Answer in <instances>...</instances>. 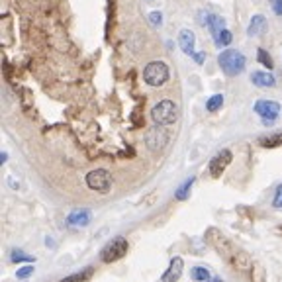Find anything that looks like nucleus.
I'll use <instances>...</instances> for the list:
<instances>
[{"label":"nucleus","instance_id":"20","mask_svg":"<svg viewBox=\"0 0 282 282\" xmlns=\"http://www.w3.org/2000/svg\"><path fill=\"white\" fill-rule=\"evenodd\" d=\"M10 261H12V262H36V259L30 257V255H26L22 249H12Z\"/></svg>","mask_w":282,"mask_h":282},{"label":"nucleus","instance_id":"6","mask_svg":"<svg viewBox=\"0 0 282 282\" xmlns=\"http://www.w3.org/2000/svg\"><path fill=\"white\" fill-rule=\"evenodd\" d=\"M255 112L261 116L264 125H272L274 120L280 114V104L274 100H257L255 102Z\"/></svg>","mask_w":282,"mask_h":282},{"label":"nucleus","instance_id":"8","mask_svg":"<svg viewBox=\"0 0 282 282\" xmlns=\"http://www.w3.org/2000/svg\"><path fill=\"white\" fill-rule=\"evenodd\" d=\"M167 141H169V133L163 129V127H153L147 131V137H145V143L151 151H161L165 145H167Z\"/></svg>","mask_w":282,"mask_h":282},{"label":"nucleus","instance_id":"19","mask_svg":"<svg viewBox=\"0 0 282 282\" xmlns=\"http://www.w3.org/2000/svg\"><path fill=\"white\" fill-rule=\"evenodd\" d=\"M190 276H192L196 282H208V280H212V278H210V270H208L206 266H194V268L190 270Z\"/></svg>","mask_w":282,"mask_h":282},{"label":"nucleus","instance_id":"18","mask_svg":"<svg viewBox=\"0 0 282 282\" xmlns=\"http://www.w3.org/2000/svg\"><path fill=\"white\" fill-rule=\"evenodd\" d=\"M94 274V268H82L81 272H75V274H71V276H67V278H63V280H59V282H86L90 276Z\"/></svg>","mask_w":282,"mask_h":282},{"label":"nucleus","instance_id":"14","mask_svg":"<svg viewBox=\"0 0 282 282\" xmlns=\"http://www.w3.org/2000/svg\"><path fill=\"white\" fill-rule=\"evenodd\" d=\"M264 28H266V20H264V16L257 14V16L251 18L249 28H247V34H249V36H261V34L264 32Z\"/></svg>","mask_w":282,"mask_h":282},{"label":"nucleus","instance_id":"11","mask_svg":"<svg viewBox=\"0 0 282 282\" xmlns=\"http://www.w3.org/2000/svg\"><path fill=\"white\" fill-rule=\"evenodd\" d=\"M194 43H196V38H194V34L190 30H182L179 34V45H181L182 53L194 57Z\"/></svg>","mask_w":282,"mask_h":282},{"label":"nucleus","instance_id":"4","mask_svg":"<svg viewBox=\"0 0 282 282\" xmlns=\"http://www.w3.org/2000/svg\"><path fill=\"white\" fill-rule=\"evenodd\" d=\"M127 249H129V245H127V239H123V237H114L112 241H108L106 245H104V249H102V253H100V261L102 262H116V261H120V259H123L125 255H127Z\"/></svg>","mask_w":282,"mask_h":282},{"label":"nucleus","instance_id":"15","mask_svg":"<svg viewBox=\"0 0 282 282\" xmlns=\"http://www.w3.org/2000/svg\"><path fill=\"white\" fill-rule=\"evenodd\" d=\"M194 182H196V179L194 177H190V179H186L177 190H175V198L177 200H188V196H190V192H192V186H194Z\"/></svg>","mask_w":282,"mask_h":282},{"label":"nucleus","instance_id":"27","mask_svg":"<svg viewBox=\"0 0 282 282\" xmlns=\"http://www.w3.org/2000/svg\"><path fill=\"white\" fill-rule=\"evenodd\" d=\"M149 22H151L153 26H161V22H163L161 12H151V14H149Z\"/></svg>","mask_w":282,"mask_h":282},{"label":"nucleus","instance_id":"2","mask_svg":"<svg viewBox=\"0 0 282 282\" xmlns=\"http://www.w3.org/2000/svg\"><path fill=\"white\" fill-rule=\"evenodd\" d=\"M177 116H179V108L173 100H161L151 110V118L157 125H171L177 121Z\"/></svg>","mask_w":282,"mask_h":282},{"label":"nucleus","instance_id":"32","mask_svg":"<svg viewBox=\"0 0 282 282\" xmlns=\"http://www.w3.org/2000/svg\"><path fill=\"white\" fill-rule=\"evenodd\" d=\"M278 229H280V233H282V225H280V227H278Z\"/></svg>","mask_w":282,"mask_h":282},{"label":"nucleus","instance_id":"29","mask_svg":"<svg viewBox=\"0 0 282 282\" xmlns=\"http://www.w3.org/2000/svg\"><path fill=\"white\" fill-rule=\"evenodd\" d=\"M8 182H10V188H12V190H16V188H18V184H16V181H14L12 177L8 179Z\"/></svg>","mask_w":282,"mask_h":282},{"label":"nucleus","instance_id":"25","mask_svg":"<svg viewBox=\"0 0 282 282\" xmlns=\"http://www.w3.org/2000/svg\"><path fill=\"white\" fill-rule=\"evenodd\" d=\"M34 274V264H28V266H22V268H18V272H16V278H28V276H32Z\"/></svg>","mask_w":282,"mask_h":282},{"label":"nucleus","instance_id":"12","mask_svg":"<svg viewBox=\"0 0 282 282\" xmlns=\"http://www.w3.org/2000/svg\"><path fill=\"white\" fill-rule=\"evenodd\" d=\"M251 81H253V84L259 86V88H272V86L276 84V79H274L270 73H264V71H257V73H253Z\"/></svg>","mask_w":282,"mask_h":282},{"label":"nucleus","instance_id":"17","mask_svg":"<svg viewBox=\"0 0 282 282\" xmlns=\"http://www.w3.org/2000/svg\"><path fill=\"white\" fill-rule=\"evenodd\" d=\"M208 28H210V32H212V36L216 38L222 30H225V20L222 18V16H218V14H210V20H208Z\"/></svg>","mask_w":282,"mask_h":282},{"label":"nucleus","instance_id":"22","mask_svg":"<svg viewBox=\"0 0 282 282\" xmlns=\"http://www.w3.org/2000/svg\"><path fill=\"white\" fill-rule=\"evenodd\" d=\"M223 106V94H214L208 102H206V110L208 112H216V110H220Z\"/></svg>","mask_w":282,"mask_h":282},{"label":"nucleus","instance_id":"13","mask_svg":"<svg viewBox=\"0 0 282 282\" xmlns=\"http://www.w3.org/2000/svg\"><path fill=\"white\" fill-rule=\"evenodd\" d=\"M231 264L237 268V270H249V268H253L255 266V262H253V259L245 253V251H237L235 253V257H233V261H231Z\"/></svg>","mask_w":282,"mask_h":282},{"label":"nucleus","instance_id":"3","mask_svg":"<svg viewBox=\"0 0 282 282\" xmlns=\"http://www.w3.org/2000/svg\"><path fill=\"white\" fill-rule=\"evenodd\" d=\"M171 73H169V67L167 63L163 61H151L145 69H143V81L149 84V86H163L167 81H169Z\"/></svg>","mask_w":282,"mask_h":282},{"label":"nucleus","instance_id":"10","mask_svg":"<svg viewBox=\"0 0 282 282\" xmlns=\"http://www.w3.org/2000/svg\"><path fill=\"white\" fill-rule=\"evenodd\" d=\"M92 220V212L90 210H75L67 216V225L71 227H84L88 225Z\"/></svg>","mask_w":282,"mask_h":282},{"label":"nucleus","instance_id":"5","mask_svg":"<svg viewBox=\"0 0 282 282\" xmlns=\"http://www.w3.org/2000/svg\"><path fill=\"white\" fill-rule=\"evenodd\" d=\"M86 186L90 190L106 194L112 188V177H110V173L106 169H94V171H90L86 175Z\"/></svg>","mask_w":282,"mask_h":282},{"label":"nucleus","instance_id":"16","mask_svg":"<svg viewBox=\"0 0 282 282\" xmlns=\"http://www.w3.org/2000/svg\"><path fill=\"white\" fill-rule=\"evenodd\" d=\"M259 143H261V147H268V149L282 145V131H276V133H272V135H264V137H261V139H259Z\"/></svg>","mask_w":282,"mask_h":282},{"label":"nucleus","instance_id":"28","mask_svg":"<svg viewBox=\"0 0 282 282\" xmlns=\"http://www.w3.org/2000/svg\"><path fill=\"white\" fill-rule=\"evenodd\" d=\"M204 57H206L204 53H194V59H196V63H198V65H202V63H204Z\"/></svg>","mask_w":282,"mask_h":282},{"label":"nucleus","instance_id":"1","mask_svg":"<svg viewBox=\"0 0 282 282\" xmlns=\"http://www.w3.org/2000/svg\"><path fill=\"white\" fill-rule=\"evenodd\" d=\"M218 63H220L222 71L227 77H237V75L243 73L247 61H245V55L241 51H237V49H225V51L220 53Z\"/></svg>","mask_w":282,"mask_h":282},{"label":"nucleus","instance_id":"9","mask_svg":"<svg viewBox=\"0 0 282 282\" xmlns=\"http://www.w3.org/2000/svg\"><path fill=\"white\" fill-rule=\"evenodd\" d=\"M182 270H184V261H182L181 257L171 259V264H169V268L163 272L161 282H177V280L182 276Z\"/></svg>","mask_w":282,"mask_h":282},{"label":"nucleus","instance_id":"30","mask_svg":"<svg viewBox=\"0 0 282 282\" xmlns=\"http://www.w3.org/2000/svg\"><path fill=\"white\" fill-rule=\"evenodd\" d=\"M8 161V155L6 153H0V163H6Z\"/></svg>","mask_w":282,"mask_h":282},{"label":"nucleus","instance_id":"23","mask_svg":"<svg viewBox=\"0 0 282 282\" xmlns=\"http://www.w3.org/2000/svg\"><path fill=\"white\" fill-rule=\"evenodd\" d=\"M257 57H259V61H261V65H264L266 69H272L274 67V63H272V57L264 51V49H259V53H257Z\"/></svg>","mask_w":282,"mask_h":282},{"label":"nucleus","instance_id":"26","mask_svg":"<svg viewBox=\"0 0 282 282\" xmlns=\"http://www.w3.org/2000/svg\"><path fill=\"white\" fill-rule=\"evenodd\" d=\"M276 16H282V0H268Z\"/></svg>","mask_w":282,"mask_h":282},{"label":"nucleus","instance_id":"31","mask_svg":"<svg viewBox=\"0 0 282 282\" xmlns=\"http://www.w3.org/2000/svg\"><path fill=\"white\" fill-rule=\"evenodd\" d=\"M208 282H223L222 278H212V280H208Z\"/></svg>","mask_w":282,"mask_h":282},{"label":"nucleus","instance_id":"24","mask_svg":"<svg viewBox=\"0 0 282 282\" xmlns=\"http://www.w3.org/2000/svg\"><path fill=\"white\" fill-rule=\"evenodd\" d=\"M272 208L282 210V184L276 186V192H274V198H272Z\"/></svg>","mask_w":282,"mask_h":282},{"label":"nucleus","instance_id":"7","mask_svg":"<svg viewBox=\"0 0 282 282\" xmlns=\"http://www.w3.org/2000/svg\"><path fill=\"white\" fill-rule=\"evenodd\" d=\"M231 151L229 149H223V151H220L212 161H210V175L214 177V179H220L223 173H225V169L229 167V163H231Z\"/></svg>","mask_w":282,"mask_h":282},{"label":"nucleus","instance_id":"21","mask_svg":"<svg viewBox=\"0 0 282 282\" xmlns=\"http://www.w3.org/2000/svg\"><path fill=\"white\" fill-rule=\"evenodd\" d=\"M231 40H233V36H231V32L225 28V30H222L216 38H214V41H216V45L218 47H225V45H229L231 43Z\"/></svg>","mask_w":282,"mask_h":282}]
</instances>
